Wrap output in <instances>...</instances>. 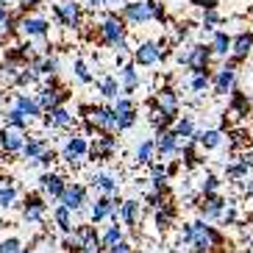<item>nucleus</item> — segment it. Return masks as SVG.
<instances>
[]
</instances>
